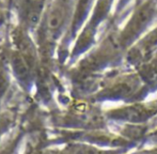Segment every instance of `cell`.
<instances>
[{
	"instance_id": "cell-1",
	"label": "cell",
	"mask_w": 157,
	"mask_h": 154,
	"mask_svg": "<svg viewBox=\"0 0 157 154\" xmlns=\"http://www.w3.org/2000/svg\"><path fill=\"white\" fill-rule=\"evenodd\" d=\"M46 0H15L18 17L23 27L34 29L42 21Z\"/></svg>"
}]
</instances>
